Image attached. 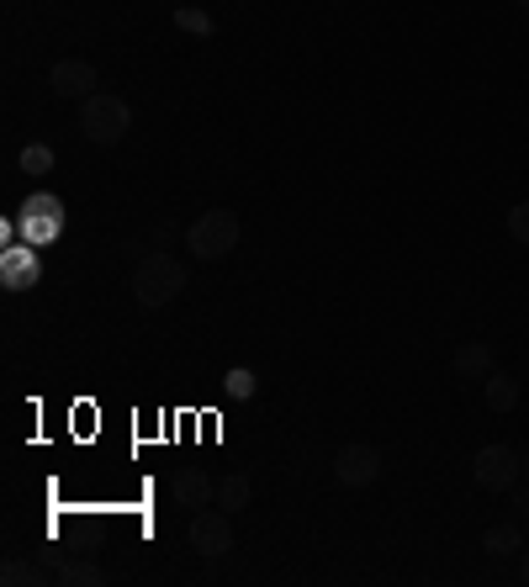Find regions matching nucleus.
I'll use <instances>...</instances> for the list:
<instances>
[{
    "label": "nucleus",
    "mask_w": 529,
    "mask_h": 587,
    "mask_svg": "<svg viewBox=\"0 0 529 587\" xmlns=\"http://www.w3.org/2000/svg\"><path fill=\"white\" fill-rule=\"evenodd\" d=\"M223 398H228V402L255 398V371H228V376H223Z\"/></svg>",
    "instance_id": "dca6fc26"
},
{
    "label": "nucleus",
    "mask_w": 529,
    "mask_h": 587,
    "mask_svg": "<svg viewBox=\"0 0 529 587\" xmlns=\"http://www.w3.org/2000/svg\"><path fill=\"white\" fill-rule=\"evenodd\" d=\"M0 583H6V587H53L58 577H53L48 566H32V561L11 556L6 566H0Z\"/></svg>",
    "instance_id": "9b49d317"
},
{
    "label": "nucleus",
    "mask_w": 529,
    "mask_h": 587,
    "mask_svg": "<svg viewBox=\"0 0 529 587\" xmlns=\"http://www.w3.org/2000/svg\"><path fill=\"white\" fill-rule=\"evenodd\" d=\"M96 85H101V75L85 58H58L48 69V90L58 101H85V96H96Z\"/></svg>",
    "instance_id": "423d86ee"
},
{
    "label": "nucleus",
    "mask_w": 529,
    "mask_h": 587,
    "mask_svg": "<svg viewBox=\"0 0 529 587\" xmlns=\"http://www.w3.org/2000/svg\"><path fill=\"white\" fill-rule=\"evenodd\" d=\"M508 498H514V508H519V519H529V477L519 481V487H514Z\"/></svg>",
    "instance_id": "6ab92c4d"
},
{
    "label": "nucleus",
    "mask_w": 529,
    "mask_h": 587,
    "mask_svg": "<svg viewBox=\"0 0 529 587\" xmlns=\"http://www.w3.org/2000/svg\"><path fill=\"white\" fill-rule=\"evenodd\" d=\"M525 477H529V450H525Z\"/></svg>",
    "instance_id": "4be33fe9"
},
{
    "label": "nucleus",
    "mask_w": 529,
    "mask_h": 587,
    "mask_svg": "<svg viewBox=\"0 0 529 587\" xmlns=\"http://www.w3.org/2000/svg\"><path fill=\"white\" fill-rule=\"evenodd\" d=\"M450 371H455V381H487V376L498 371V355H493L487 339H466V345L455 349Z\"/></svg>",
    "instance_id": "1a4fd4ad"
},
{
    "label": "nucleus",
    "mask_w": 529,
    "mask_h": 587,
    "mask_svg": "<svg viewBox=\"0 0 529 587\" xmlns=\"http://www.w3.org/2000/svg\"><path fill=\"white\" fill-rule=\"evenodd\" d=\"M238 239H244V222H238V213H228V207H212V213H202L185 228V249H191L196 260H228L238 249Z\"/></svg>",
    "instance_id": "7ed1b4c3"
},
{
    "label": "nucleus",
    "mask_w": 529,
    "mask_h": 587,
    "mask_svg": "<svg viewBox=\"0 0 529 587\" xmlns=\"http://www.w3.org/2000/svg\"><path fill=\"white\" fill-rule=\"evenodd\" d=\"M185 281H191V270H185L175 254L154 249V254H143L138 270H132V302H138L143 313H159V307H170V302L185 292Z\"/></svg>",
    "instance_id": "f257e3e1"
},
{
    "label": "nucleus",
    "mask_w": 529,
    "mask_h": 587,
    "mask_svg": "<svg viewBox=\"0 0 529 587\" xmlns=\"http://www.w3.org/2000/svg\"><path fill=\"white\" fill-rule=\"evenodd\" d=\"M519 11H525V17H529V0H519Z\"/></svg>",
    "instance_id": "412c9836"
},
{
    "label": "nucleus",
    "mask_w": 529,
    "mask_h": 587,
    "mask_svg": "<svg viewBox=\"0 0 529 587\" xmlns=\"http://www.w3.org/2000/svg\"><path fill=\"white\" fill-rule=\"evenodd\" d=\"M175 28L191 32V37H212V17H207V11H191V6H181V11H175Z\"/></svg>",
    "instance_id": "f3484780"
},
{
    "label": "nucleus",
    "mask_w": 529,
    "mask_h": 587,
    "mask_svg": "<svg viewBox=\"0 0 529 587\" xmlns=\"http://www.w3.org/2000/svg\"><path fill=\"white\" fill-rule=\"evenodd\" d=\"M508 239L525 243L529 249V202H519V207H508Z\"/></svg>",
    "instance_id": "a211bd4d"
},
{
    "label": "nucleus",
    "mask_w": 529,
    "mask_h": 587,
    "mask_svg": "<svg viewBox=\"0 0 529 587\" xmlns=\"http://www.w3.org/2000/svg\"><path fill=\"white\" fill-rule=\"evenodd\" d=\"M185 540H191L196 556H207V561L228 556V551H234V513H228V508H202V513H191Z\"/></svg>",
    "instance_id": "39448f33"
},
{
    "label": "nucleus",
    "mask_w": 529,
    "mask_h": 587,
    "mask_svg": "<svg viewBox=\"0 0 529 587\" xmlns=\"http://www.w3.org/2000/svg\"><path fill=\"white\" fill-rule=\"evenodd\" d=\"M79 133L90 138L96 149H117L132 133V107L117 90H96V96L79 101Z\"/></svg>",
    "instance_id": "f03ea898"
},
{
    "label": "nucleus",
    "mask_w": 529,
    "mask_h": 587,
    "mask_svg": "<svg viewBox=\"0 0 529 587\" xmlns=\"http://www.w3.org/2000/svg\"><path fill=\"white\" fill-rule=\"evenodd\" d=\"M249 498H255V487H249V477H244V471H228V477L217 481V508L238 513V508H249Z\"/></svg>",
    "instance_id": "4468645a"
},
{
    "label": "nucleus",
    "mask_w": 529,
    "mask_h": 587,
    "mask_svg": "<svg viewBox=\"0 0 529 587\" xmlns=\"http://www.w3.org/2000/svg\"><path fill=\"white\" fill-rule=\"evenodd\" d=\"M170 492H175V503L191 508V513H202V508L217 503V481H212L202 466H181L175 481H170Z\"/></svg>",
    "instance_id": "6e6552de"
},
{
    "label": "nucleus",
    "mask_w": 529,
    "mask_h": 587,
    "mask_svg": "<svg viewBox=\"0 0 529 587\" xmlns=\"http://www.w3.org/2000/svg\"><path fill=\"white\" fill-rule=\"evenodd\" d=\"M472 477L487 492H514L525 481V455L514 450V445H482L472 460Z\"/></svg>",
    "instance_id": "20e7f679"
},
{
    "label": "nucleus",
    "mask_w": 529,
    "mask_h": 587,
    "mask_svg": "<svg viewBox=\"0 0 529 587\" xmlns=\"http://www.w3.org/2000/svg\"><path fill=\"white\" fill-rule=\"evenodd\" d=\"M17 164H22L26 175H48V170H53V149H48V143H26L22 154H17Z\"/></svg>",
    "instance_id": "2eb2a0df"
},
{
    "label": "nucleus",
    "mask_w": 529,
    "mask_h": 587,
    "mask_svg": "<svg viewBox=\"0 0 529 587\" xmlns=\"http://www.w3.org/2000/svg\"><path fill=\"white\" fill-rule=\"evenodd\" d=\"M519 583L529 587V545H525V561H519Z\"/></svg>",
    "instance_id": "aec40b11"
},
{
    "label": "nucleus",
    "mask_w": 529,
    "mask_h": 587,
    "mask_svg": "<svg viewBox=\"0 0 529 587\" xmlns=\"http://www.w3.org/2000/svg\"><path fill=\"white\" fill-rule=\"evenodd\" d=\"M525 545H529V534L519 530V524H493V530L482 534V551L487 556H525Z\"/></svg>",
    "instance_id": "9d476101"
},
{
    "label": "nucleus",
    "mask_w": 529,
    "mask_h": 587,
    "mask_svg": "<svg viewBox=\"0 0 529 587\" xmlns=\"http://www.w3.org/2000/svg\"><path fill=\"white\" fill-rule=\"evenodd\" d=\"M482 398H487L493 413H514V407H519V381H514L508 371H493L487 381H482Z\"/></svg>",
    "instance_id": "f8f14e48"
},
{
    "label": "nucleus",
    "mask_w": 529,
    "mask_h": 587,
    "mask_svg": "<svg viewBox=\"0 0 529 587\" xmlns=\"http://www.w3.org/2000/svg\"><path fill=\"white\" fill-rule=\"evenodd\" d=\"M376 477H381V450L376 445H344L334 455V481L339 487H370Z\"/></svg>",
    "instance_id": "0eeeda50"
},
{
    "label": "nucleus",
    "mask_w": 529,
    "mask_h": 587,
    "mask_svg": "<svg viewBox=\"0 0 529 587\" xmlns=\"http://www.w3.org/2000/svg\"><path fill=\"white\" fill-rule=\"evenodd\" d=\"M101 583H106L101 561L75 556V561H64V566H58V587H101Z\"/></svg>",
    "instance_id": "ddd939ff"
}]
</instances>
